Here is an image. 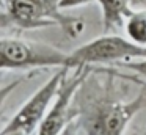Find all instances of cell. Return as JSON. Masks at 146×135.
I'll return each mask as SVG.
<instances>
[{
    "mask_svg": "<svg viewBox=\"0 0 146 135\" xmlns=\"http://www.w3.org/2000/svg\"><path fill=\"white\" fill-rule=\"evenodd\" d=\"M90 71L91 66L74 68L72 74H69V69L66 71V74L61 78L57 96L39 124L36 135H60L71 122L76 121V108L72 100Z\"/></svg>",
    "mask_w": 146,
    "mask_h": 135,
    "instance_id": "obj_5",
    "label": "cell"
},
{
    "mask_svg": "<svg viewBox=\"0 0 146 135\" xmlns=\"http://www.w3.org/2000/svg\"><path fill=\"white\" fill-rule=\"evenodd\" d=\"M74 122H76V121H72V122H71V124L68 126V127L64 129V130L61 132L60 135H74V130H76V126H74Z\"/></svg>",
    "mask_w": 146,
    "mask_h": 135,
    "instance_id": "obj_13",
    "label": "cell"
},
{
    "mask_svg": "<svg viewBox=\"0 0 146 135\" xmlns=\"http://www.w3.org/2000/svg\"><path fill=\"white\" fill-rule=\"evenodd\" d=\"M24 80H25V77H19V78H16V80L10 82V83L0 86V113H2V110H3V105H5V102H7V99L13 94V91L16 90Z\"/></svg>",
    "mask_w": 146,
    "mask_h": 135,
    "instance_id": "obj_10",
    "label": "cell"
},
{
    "mask_svg": "<svg viewBox=\"0 0 146 135\" xmlns=\"http://www.w3.org/2000/svg\"><path fill=\"white\" fill-rule=\"evenodd\" d=\"M0 83H2V72H0ZM0 86H2V85H0Z\"/></svg>",
    "mask_w": 146,
    "mask_h": 135,
    "instance_id": "obj_16",
    "label": "cell"
},
{
    "mask_svg": "<svg viewBox=\"0 0 146 135\" xmlns=\"http://www.w3.org/2000/svg\"><path fill=\"white\" fill-rule=\"evenodd\" d=\"M104 78H94L93 68L74 96L77 124L86 135H123L129 122L146 108V86L133 99L124 100L113 96V72L104 71Z\"/></svg>",
    "mask_w": 146,
    "mask_h": 135,
    "instance_id": "obj_1",
    "label": "cell"
},
{
    "mask_svg": "<svg viewBox=\"0 0 146 135\" xmlns=\"http://www.w3.org/2000/svg\"><path fill=\"white\" fill-rule=\"evenodd\" d=\"M68 69L69 68H58V71L21 105V108L0 130V135L10 134V132H22L24 135L36 134L49 107L57 96L61 78Z\"/></svg>",
    "mask_w": 146,
    "mask_h": 135,
    "instance_id": "obj_6",
    "label": "cell"
},
{
    "mask_svg": "<svg viewBox=\"0 0 146 135\" xmlns=\"http://www.w3.org/2000/svg\"><path fill=\"white\" fill-rule=\"evenodd\" d=\"M119 68H124L127 71L133 72V74L140 75L141 78L146 80V58H140V60H130V61H124V63H118Z\"/></svg>",
    "mask_w": 146,
    "mask_h": 135,
    "instance_id": "obj_9",
    "label": "cell"
},
{
    "mask_svg": "<svg viewBox=\"0 0 146 135\" xmlns=\"http://www.w3.org/2000/svg\"><path fill=\"white\" fill-rule=\"evenodd\" d=\"M5 135H24L22 132H10V134H5Z\"/></svg>",
    "mask_w": 146,
    "mask_h": 135,
    "instance_id": "obj_14",
    "label": "cell"
},
{
    "mask_svg": "<svg viewBox=\"0 0 146 135\" xmlns=\"http://www.w3.org/2000/svg\"><path fill=\"white\" fill-rule=\"evenodd\" d=\"M74 68L93 65H111L146 58V47L119 35H102L69 53Z\"/></svg>",
    "mask_w": 146,
    "mask_h": 135,
    "instance_id": "obj_4",
    "label": "cell"
},
{
    "mask_svg": "<svg viewBox=\"0 0 146 135\" xmlns=\"http://www.w3.org/2000/svg\"><path fill=\"white\" fill-rule=\"evenodd\" d=\"M0 8H3V0H0Z\"/></svg>",
    "mask_w": 146,
    "mask_h": 135,
    "instance_id": "obj_15",
    "label": "cell"
},
{
    "mask_svg": "<svg viewBox=\"0 0 146 135\" xmlns=\"http://www.w3.org/2000/svg\"><path fill=\"white\" fill-rule=\"evenodd\" d=\"M124 30L130 41L146 47V8L137 11L132 9L124 22Z\"/></svg>",
    "mask_w": 146,
    "mask_h": 135,
    "instance_id": "obj_8",
    "label": "cell"
},
{
    "mask_svg": "<svg viewBox=\"0 0 146 135\" xmlns=\"http://www.w3.org/2000/svg\"><path fill=\"white\" fill-rule=\"evenodd\" d=\"M8 27H13V22H11V17L8 16V13L5 9H0V30Z\"/></svg>",
    "mask_w": 146,
    "mask_h": 135,
    "instance_id": "obj_12",
    "label": "cell"
},
{
    "mask_svg": "<svg viewBox=\"0 0 146 135\" xmlns=\"http://www.w3.org/2000/svg\"><path fill=\"white\" fill-rule=\"evenodd\" d=\"M3 8L13 25L36 30L57 25L69 38H77L85 28L83 19L63 13L60 0H3Z\"/></svg>",
    "mask_w": 146,
    "mask_h": 135,
    "instance_id": "obj_2",
    "label": "cell"
},
{
    "mask_svg": "<svg viewBox=\"0 0 146 135\" xmlns=\"http://www.w3.org/2000/svg\"><path fill=\"white\" fill-rule=\"evenodd\" d=\"M46 68L74 69L71 55L50 44L22 38H0V72Z\"/></svg>",
    "mask_w": 146,
    "mask_h": 135,
    "instance_id": "obj_3",
    "label": "cell"
},
{
    "mask_svg": "<svg viewBox=\"0 0 146 135\" xmlns=\"http://www.w3.org/2000/svg\"><path fill=\"white\" fill-rule=\"evenodd\" d=\"M91 0H60V6L63 9H69V8H77V6H82L90 3Z\"/></svg>",
    "mask_w": 146,
    "mask_h": 135,
    "instance_id": "obj_11",
    "label": "cell"
},
{
    "mask_svg": "<svg viewBox=\"0 0 146 135\" xmlns=\"http://www.w3.org/2000/svg\"><path fill=\"white\" fill-rule=\"evenodd\" d=\"M101 6L102 25L105 31L124 27L127 16L132 13L129 0H96Z\"/></svg>",
    "mask_w": 146,
    "mask_h": 135,
    "instance_id": "obj_7",
    "label": "cell"
}]
</instances>
